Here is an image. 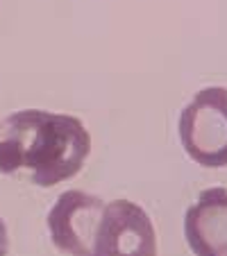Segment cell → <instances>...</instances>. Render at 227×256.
<instances>
[{"mask_svg": "<svg viewBox=\"0 0 227 256\" xmlns=\"http://www.w3.org/2000/svg\"><path fill=\"white\" fill-rule=\"evenodd\" d=\"M105 202L84 190H66L48 213L50 240L66 256H93V240Z\"/></svg>", "mask_w": 227, "mask_h": 256, "instance_id": "cell-4", "label": "cell"}, {"mask_svg": "<svg viewBox=\"0 0 227 256\" xmlns=\"http://www.w3.org/2000/svg\"><path fill=\"white\" fill-rule=\"evenodd\" d=\"M91 154L84 122L68 114L23 109L0 120V172L30 170L37 186H57L75 177Z\"/></svg>", "mask_w": 227, "mask_h": 256, "instance_id": "cell-1", "label": "cell"}, {"mask_svg": "<svg viewBox=\"0 0 227 256\" xmlns=\"http://www.w3.org/2000/svg\"><path fill=\"white\" fill-rule=\"evenodd\" d=\"M184 236L195 256H227V188H207L184 216Z\"/></svg>", "mask_w": 227, "mask_h": 256, "instance_id": "cell-5", "label": "cell"}, {"mask_svg": "<svg viewBox=\"0 0 227 256\" xmlns=\"http://www.w3.org/2000/svg\"><path fill=\"white\" fill-rule=\"evenodd\" d=\"M179 140L202 168H227V88L209 86L195 93L179 114Z\"/></svg>", "mask_w": 227, "mask_h": 256, "instance_id": "cell-2", "label": "cell"}, {"mask_svg": "<svg viewBox=\"0 0 227 256\" xmlns=\"http://www.w3.org/2000/svg\"><path fill=\"white\" fill-rule=\"evenodd\" d=\"M7 252H10V234H7L5 220L0 218V256H7Z\"/></svg>", "mask_w": 227, "mask_h": 256, "instance_id": "cell-6", "label": "cell"}, {"mask_svg": "<svg viewBox=\"0 0 227 256\" xmlns=\"http://www.w3.org/2000/svg\"><path fill=\"white\" fill-rule=\"evenodd\" d=\"M93 256H157V234L150 216L130 200L105 204Z\"/></svg>", "mask_w": 227, "mask_h": 256, "instance_id": "cell-3", "label": "cell"}]
</instances>
